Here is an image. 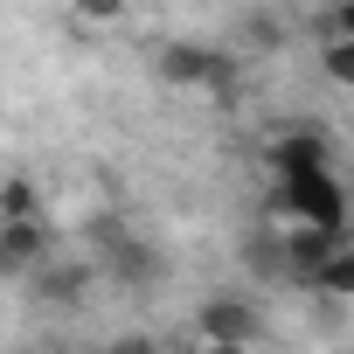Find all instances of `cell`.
I'll return each instance as SVG.
<instances>
[{
  "label": "cell",
  "instance_id": "cell-3",
  "mask_svg": "<svg viewBox=\"0 0 354 354\" xmlns=\"http://www.w3.org/2000/svg\"><path fill=\"white\" fill-rule=\"evenodd\" d=\"M195 333H202V347H257V333H264V313L250 306V299H202L195 306Z\"/></svg>",
  "mask_w": 354,
  "mask_h": 354
},
{
  "label": "cell",
  "instance_id": "cell-15",
  "mask_svg": "<svg viewBox=\"0 0 354 354\" xmlns=\"http://www.w3.org/2000/svg\"><path fill=\"white\" fill-rule=\"evenodd\" d=\"M195 354H257V347H195Z\"/></svg>",
  "mask_w": 354,
  "mask_h": 354
},
{
  "label": "cell",
  "instance_id": "cell-11",
  "mask_svg": "<svg viewBox=\"0 0 354 354\" xmlns=\"http://www.w3.org/2000/svg\"><path fill=\"white\" fill-rule=\"evenodd\" d=\"M132 8H139V0H70V15H77L84 28H118Z\"/></svg>",
  "mask_w": 354,
  "mask_h": 354
},
{
  "label": "cell",
  "instance_id": "cell-14",
  "mask_svg": "<svg viewBox=\"0 0 354 354\" xmlns=\"http://www.w3.org/2000/svg\"><path fill=\"white\" fill-rule=\"evenodd\" d=\"M243 35H250V49H271V42H278V21H264V15H257Z\"/></svg>",
  "mask_w": 354,
  "mask_h": 354
},
{
  "label": "cell",
  "instance_id": "cell-7",
  "mask_svg": "<svg viewBox=\"0 0 354 354\" xmlns=\"http://www.w3.org/2000/svg\"><path fill=\"white\" fill-rule=\"evenodd\" d=\"M271 174H319V167H333V146H326V132H278L271 139Z\"/></svg>",
  "mask_w": 354,
  "mask_h": 354
},
{
  "label": "cell",
  "instance_id": "cell-13",
  "mask_svg": "<svg viewBox=\"0 0 354 354\" xmlns=\"http://www.w3.org/2000/svg\"><path fill=\"white\" fill-rule=\"evenodd\" d=\"M97 354H160V340H146V333H118V340H104Z\"/></svg>",
  "mask_w": 354,
  "mask_h": 354
},
{
  "label": "cell",
  "instance_id": "cell-4",
  "mask_svg": "<svg viewBox=\"0 0 354 354\" xmlns=\"http://www.w3.org/2000/svg\"><path fill=\"white\" fill-rule=\"evenodd\" d=\"M49 257H56V230H49L42 216L0 223V278H8V285H28L35 264H49Z\"/></svg>",
  "mask_w": 354,
  "mask_h": 354
},
{
  "label": "cell",
  "instance_id": "cell-16",
  "mask_svg": "<svg viewBox=\"0 0 354 354\" xmlns=\"http://www.w3.org/2000/svg\"><path fill=\"white\" fill-rule=\"evenodd\" d=\"M15 354H49V347H15Z\"/></svg>",
  "mask_w": 354,
  "mask_h": 354
},
{
  "label": "cell",
  "instance_id": "cell-10",
  "mask_svg": "<svg viewBox=\"0 0 354 354\" xmlns=\"http://www.w3.org/2000/svg\"><path fill=\"white\" fill-rule=\"evenodd\" d=\"M313 42H354V0H326V8L313 15Z\"/></svg>",
  "mask_w": 354,
  "mask_h": 354
},
{
  "label": "cell",
  "instance_id": "cell-5",
  "mask_svg": "<svg viewBox=\"0 0 354 354\" xmlns=\"http://www.w3.org/2000/svg\"><path fill=\"white\" fill-rule=\"evenodd\" d=\"M97 250H104V257H91V264H97V278H118V285H160V271H167V264H160V250H153V243H139L132 230H125V236H111V243H97Z\"/></svg>",
  "mask_w": 354,
  "mask_h": 354
},
{
  "label": "cell",
  "instance_id": "cell-9",
  "mask_svg": "<svg viewBox=\"0 0 354 354\" xmlns=\"http://www.w3.org/2000/svg\"><path fill=\"white\" fill-rule=\"evenodd\" d=\"M28 216H42V188L28 174H8L0 181V223H28Z\"/></svg>",
  "mask_w": 354,
  "mask_h": 354
},
{
  "label": "cell",
  "instance_id": "cell-12",
  "mask_svg": "<svg viewBox=\"0 0 354 354\" xmlns=\"http://www.w3.org/2000/svg\"><path fill=\"white\" fill-rule=\"evenodd\" d=\"M326 77L333 84H354V42H326Z\"/></svg>",
  "mask_w": 354,
  "mask_h": 354
},
{
  "label": "cell",
  "instance_id": "cell-2",
  "mask_svg": "<svg viewBox=\"0 0 354 354\" xmlns=\"http://www.w3.org/2000/svg\"><path fill=\"white\" fill-rule=\"evenodd\" d=\"M153 77H160L167 91H216V97H230V84H236V56H223V49H209V42H188V35H174V42L153 49Z\"/></svg>",
  "mask_w": 354,
  "mask_h": 354
},
{
  "label": "cell",
  "instance_id": "cell-8",
  "mask_svg": "<svg viewBox=\"0 0 354 354\" xmlns=\"http://www.w3.org/2000/svg\"><path fill=\"white\" fill-rule=\"evenodd\" d=\"M306 285H313V292H319L326 306H347V299H354V250L340 243V250H333V257H326V264H319V271H313Z\"/></svg>",
  "mask_w": 354,
  "mask_h": 354
},
{
  "label": "cell",
  "instance_id": "cell-1",
  "mask_svg": "<svg viewBox=\"0 0 354 354\" xmlns=\"http://www.w3.org/2000/svg\"><path fill=\"white\" fill-rule=\"evenodd\" d=\"M271 209H278L292 230H333V236H340V223H347L340 174H333V167H319V174H278Z\"/></svg>",
  "mask_w": 354,
  "mask_h": 354
},
{
  "label": "cell",
  "instance_id": "cell-6",
  "mask_svg": "<svg viewBox=\"0 0 354 354\" xmlns=\"http://www.w3.org/2000/svg\"><path fill=\"white\" fill-rule=\"evenodd\" d=\"M91 285H97V264H91V257H49V264H35V278H28V292H35L42 306H77Z\"/></svg>",
  "mask_w": 354,
  "mask_h": 354
}]
</instances>
